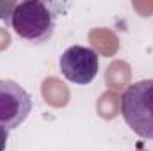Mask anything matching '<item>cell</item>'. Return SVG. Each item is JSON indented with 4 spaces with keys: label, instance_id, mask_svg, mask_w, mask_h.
<instances>
[{
    "label": "cell",
    "instance_id": "2",
    "mask_svg": "<svg viewBox=\"0 0 153 151\" xmlns=\"http://www.w3.org/2000/svg\"><path fill=\"white\" fill-rule=\"evenodd\" d=\"M121 115L134 133L153 139V78L126 87L121 96Z\"/></svg>",
    "mask_w": 153,
    "mask_h": 151
},
{
    "label": "cell",
    "instance_id": "5",
    "mask_svg": "<svg viewBox=\"0 0 153 151\" xmlns=\"http://www.w3.org/2000/svg\"><path fill=\"white\" fill-rule=\"evenodd\" d=\"M16 7L14 2H0V20H5V23H9L11 13Z\"/></svg>",
    "mask_w": 153,
    "mask_h": 151
},
{
    "label": "cell",
    "instance_id": "1",
    "mask_svg": "<svg viewBox=\"0 0 153 151\" xmlns=\"http://www.w3.org/2000/svg\"><path fill=\"white\" fill-rule=\"evenodd\" d=\"M55 20L57 13L53 11L52 4L41 0H25L16 4L13 9L9 25L22 39L41 44L53 36Z\"/></svg>",
    "mask_w": 153,
    "mask_h": 151
},
{
    "label": "cell",
    "instance_id": "6",
    "mask_svg": "<svg viewBox=\"0 0 153 151\" xmlns=\"http://www.w3.org/2000/svg\"><path fill=\"white\" fill-rule=\"evenodd\" d=\"M7 141H9V132L4 126H0V151H5Z\"/></svg>",
    "mask_w": 153,
    "mask_h": 151
},
{
    "label": "cell",
    "instance_id": "3",
    "mask_svg": "<svg viewBox=\"0 0 153 151\" xmlns=\"http://www.w3.org/2000/svg\"><path fill=\"white\" fill-rule=\"evenodd\" d=\"M32 110L30 94L13 80H0V126L7 132L18 128Z\"/></svg>",
    "mask_w": 153,
    "mask_h": 151
},
{
    "label": "cell",
    "instance_id": "4",
    "mask_svg": "<svg viewBox=\"0 0 153 151\" xmlns=\"http://www.w3.org/2000/svg\"><path fill=\"white\" fill-rule=\"evenodd\" d=\"M98 62V53L93 48L73 44L62 52L59 59V68L66 80L78 85H85L96 78Z\"/></svg>",
    "mask_w": 153,
    "mask_h": 151
}]
</instances>
